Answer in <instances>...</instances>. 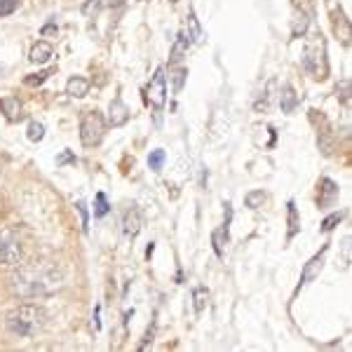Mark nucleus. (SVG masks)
<instances>
[{"label": "nucleus", "instance_id": "nucleus-1", "mask_svg": "<svg viewBox=\"0 0 352 352\" xmlns=\"http://www.w3.org/2000/svg\"><path fill=\"white\" fill-rule=\"evenodd\" d=\"M64 282V270L54 263H33L24 265L12 275V292L19 298H41L50 296Z\"/></svg>", "mask_w": 352, "mask_h": 352}, {"label": "nucleus", "instance_id": "nucleus-2", "mask_svg": "<svg viewBox=\"0 0 352 352\" xmlns=\"http://www.w3.org/2000/svg\"><path fill=\"white\" fill-rule=\"evenodd\" d=\"M47 322V312H45L38 303H24L19 308H14L8 315L5 324H8V331L14 333V336L28 338V336H36L38 331L45 327Z\"/></svg>", "mask_w": 352, "mask_h": 352}, {"label": "nucleus", "instance_id": "nucleus-3", "mask_svg": "<svg viewBox=\"0 0 352 352\" xmlns=\"http://www.w3.org/2000/svg\"><path fill=\"white\" fill-rule=\"evenodd\" d=\"M104 129H106V122L101 118V113L96 111H89L82 116L80 120V141L82 146L92 148V146H99L101 139H104Z\"/></svg>", "mask_w": 352, "mask_h": 352}, {"label": "nucleus", "instance_id": "nucleus-4", "mask_svg": "<svg viewBox=\"0 0 352 352\" xmlns=\"http://www.w3.org/2000/svg\"><path fill=\"white\" fill-rule=\"evenodd\" d=\"M24 249L12 230H0V265H19Z\"/></svg>", "mask_w": 352, "mask_h": 352}, {"label": "nucleus", "instance_id": "nucleus-5", "mask_svg": "<svg viewBox=\"0 0 352 352\" xmlns=\"http://www.w3.org/2000/svg\"><path fill=\"white\" fill-rule=\"evenodd\" d=\"M146 101L155 111H160L167 101V76H164V68H157L155 76L151 78L148 87H146Z\"/></svg>", "mask_w": 352, "mask_h": 352}, {"label": "nucleus", "instance_id": "nucleus-6", "mask_svg": "<svg viewBox=\"0 0 352 352\" xmlns=\"http://www.w3.org/2000/svg\"><path fill=\"white\" fill-rule=\"evenodd\" d=\"M144 228V217L136 207H129L127 212L122 214V232L127 240H134L136 235Z\"/></svg>", "mask_w": 352, "mask_h": 352}, {"label": "nucleus", "instance_id": "nucleus-7", "mask_svg": "<svg viewBox=\"0 0 352 352\" xmlns=\"http://www.w3.org/2000/svg\"><path fill=\"white\" fill-rule=\"evenodd\" d=\"M320 47H322V45L308 47V50H305V54H303L305 71H310L315 78H324V73H327V71H322V68H320V61H322V56H324V50H320Z\"/></svg>", "mask_w": 352, "mask_h": 352}, {"label": "nucleus", "instance_id": "nucleus-8", "mask_svg": "<svg viewBox=\"0 0 352 352\" xmlns=\"http://www.w3.org/2000/svg\"><path fill=\"white\" fill-rule=\"evenodd\" d=\"M192 45V36L188 33V28H184V31L176 36V41L172 45V52H169V61L172 64H179L181 59H184V54L188 52V47Z\"/></svg>", "mask_w": 352, "mask_h": 352}, {"label": "nucleus", "instance_id": "nucleus-9", "mask_svg": "<svg viewBox=\"0 0 352 352\" xmlns=\"http://www.w3.org/2000/svg\"><path fill=\"white\" fill-rule=\"evenodd\" d=\"M129 120V109L122 99H113L109 106V124L111 127H122Z\"/></svg>", "mask_w": 352, "mask_h": 352}, {"label": "nucleus", "instance_id": "nucleus-10", "mask_svg": "<svg viewBox=\"0 0 352 352\" xmlns=\"http://www.w3.org/2000/svg\"><path fill=\"white\" fill-rule=\"evenodd\" d=\"M52 54H54L52 45L45 43V41H38L31 47V54H28V59H31V64H47V61L52 59Z\"/></svg>", "mask_w": 352, "mask_h": 352}, {"label": "nucleus", "instance_id": "nucleus-11", "mask_svg": "<svg viewBox=\"0 0 352 352\" xmlns=\"http://www.w3.org/2000/svg\"><path fill=\"white\" fill-rule=\"evenodd\" d=\"M324 254H327V247L322 249V254H317V256L312 258L308 265H305L303 277H300V287L308 285V282L312 280V277H317V272H320V270H322V265H324Z\"/></svg>", "mask_w": 352, "mask_h": 352}, {"label": "nucleus", "instance_id": "nucleus-12", "mask_svg": "<svg viewBox=\"0 0 352 352\" xmlns=\"http://www.w3.org/2000/svg\"><path fill=\"white\" fill-rule=\"evenodd\" d=\"M89 92V80L82 76H73L71 80L66 82V94L68 96H76V99H80Z\"/></svg>", "mask_w": 352, "mask_h": 352}, {"label": "nucleus", "instance_id": "nucleus-13", "mask_svg": "<svg viewBox=\"0 0 352 352\" xmlns=\"http://www.w3.org/2000/svg\"><path fill=\"white\" fill-rule=\"evenodd\" d=\"M296 106H298V96L294 92V87L287 85V87L280 92V109H282V113H294Z\"/></svg>", "mask_w": 352, "mask_h": 352}, {"label": "nucleus", "instance_id": "nucleus-14", "mask_svg": "<svg viewBox=\"0 0 352 352\" xmlns=\"http://www.w3.org/2000/svg\"><path fill=\"white\" fill-rule=\"evenodd\" d=\"M212 244H214V252H217V256L223 258L226 244H228V226H223V228H217V230L212 232Z\"/></svg>", "mask_w": 352, "mask_h": 352}, {"label": "nucleus", "instance_id": "nucleus-15", "mask_svg": "<svg viewBox=\"0 0 352 352\" xmlns=\"http://www.w3.org/2000/svg\"><path fill=\"white\" fill-rule=\"evenodd\" d=\"M0 109L5 111L8 120H12V122L21 118V104H19V99H14V96H8V99L0 101Z\"/></svg>", "mask_w": 352, "mask_h": 352}, {"label": "nucleus", "instance_id": "nucleus-16", "mask_svg": "<svg viewBox=\"0 0 352 352\" xmlns=\"http://www.w3.org/2000/svg\"><path fill=\"white\" fill-rule=\"evenodd\" d=\"M300 228V221H298V214H296V204L289 202V232H287V240H294V235L298 232Z\"/></svg>", "mask_w": 352, "mask_h": 352}, {"label": "nucleus", "instance_id": "nucleus-17", "mask_svg": "<svg viewBox=\"0 0 352 352\" xmlns=\"http://www.w3.org/2000/svg\"><path fill=\"white\" fill-rule=\"evenodd\" d=\"M109 212H111V204H109V200H106V195H104V192H96V200H94V217H96V219H104Z\"/></svg>", "mask_w": 352, "mask_h": 352}, {"label": "nucleus", "instance_id": "nucleus-18", "mask_svg": "<svg viewBox=\"0 0 352 352\" xmlns=\"http://www.w3.org/2000/svg\"><path fill=\"white\" fill-rule=\"evenodd\" d=\"M192 300H195V312H202L204 308H207V300H209V292L204 287H197L192 289Z\"/></svg>", "mask_w": 352, "mask_h": 352}, {"label": "nucleus", "instance_id": "nucleus-19", "mask_svg": "<svg viewBox=\"0 0 352 352\" xmlns=\"http://www.w3.org/2000/svg\"><path fill=\"white\" fill-rule=\"evenodd\" d=\"M263 202H265V192L263 190H252V192H247V197H244V204H247L249 209L263 207Z\"/></svg>", "mask_w": 352, "mask_h": 352}, {"label": "nucleus", "instance_id": "nucleus-20", "mask_svg": "<svg viewBox=\"0 0 352 352\" xmlns=\"http://www.w3.org/2000/svg\"><path fill=\"white\" fill-rule=\"evenodd\" d=\"M26 136L33 141V144H38V141H43V139H45V124L33 120L31 124H28V132H26Z\"/></svg>", "mask_w": 352, "mask_h": 352}, {"label": "nucleus", "instance_id": "nucleus-21", "mask_svg": "<svg viewBox=\"0 0 352 352\" xmlns=\"http://www.w3.org/2000/svg\"><path fill=\"white\" fill-rule=\"evenodd\" d=\"M322 186H324V197H320V204H329L333 197L338 195V188H336V184H333V181H329V179L322 181Z\"/></svg>", "mask_w": 352, "mask_h": 352}, {"label": "nucleus", "instance_id": "nucleus-22", "mask_svg": "<svg viewBox=\"0 0 352 352\" xmlns=\"http://www.w3.org/2000/svg\"><path fill=\"white\" fill-rule=\"evenodd\" d=\"M162 164H164V151H153L148 155V167L153 172H160Z\"/></svg>", "mask_w": 352, "mask_h": 352}, {"label": "nucleus", "instance_id": "nucleus-23", "mask_svg": "<svg viewBox=\"0 0 352 352\" xmlns=\"http://www.w3.org/2000/svg\"><path fill=\"white\" fill-rule=\"evenodd\" d=\"M47 78H50V71H41V73H31L24 82L28 85V87H38V85H43Z\"/></svg>", "mask_w": 352, "mask_h": 352}, {"label": "nucleus", "instance_id": "nucleus-24", "mask_svg": "<svg viewBox=\"0 0 352 352\" xmlns=\"http://www.w3.org/2000/svg\"><path fill=\"white\" fill-rule=\"evenodd\" d=\"M305 28H308V16L300 12L296 14V21H294V36H303Z\"/></svg>", "mask_w": 352, "mask_h": 352}, {"label": "nucleus", "instance_id": "nucleus-25", "mask_svg": "<svg viewBox=\"0 0 352 352\" xmlns=\"http://www.w3.org/2000/svg\"><path fill=\"white\" fill-rule=\"evenodd\" d=\"M186 76H188V71H186V68H176V71H174V92H181Z\"/></svg>", "mask_w": 352, "mask_h": 352}, {"label": "nucleus", "instance_id": "nucleus-26", "mask_svg": "<svg viewBox=\"0 0 352 352\" xmlns=\"http://www.w3.org/2000/svg\"><path fill=\"white\" fill-rule=\"evenodd\" d=\"M16 5H19V0H0V16L12 14L16 10Z\"/></svg>", "mask_w": 352, "mask_h": 352}, {"label": "nucleus", "instance_id": "nucleus-27", "mask_svg": "<svg viewBox=\"0 0 352 352\" xmlns=\"http://www.w3.org/2000/svg\"><path fill=\"white\" fill-rule=\"evenodd\" d=\"M340 219H343V214H331V217H327L324 223H322V230H324V232L333 230V226H336Z\"/></svg>", "mask_w": 352, "mask_h": 352}, {"label": "nucleus", "instance_id": "nucleus-28", "mask_svg": "<svg viewBox=\"0 0 352 352\" xmlns=\"http://www.w3.org/2000/svg\"><path fill=\"white\" fill-rule=\"evenodd\" d=\"M76 209L80 212V221H82V232H87V228H89V219H87V207H85V202H78L76 204Z\"/></svg>", "mask_w": 352, "mask_h": 352}, {"label": "nucleus", "instance_id": "nucleus-29", "mask_svg": "<svg viewBox=\"0 0 352 352\" xmlns=\"http://www.w3.org/2000/svg\"><path fill=\"white\" fill-rule=\"evenodd\" d=\"M345 265H348L350 263V237H345Z\"/></svg>", "mask_w": 352, "mask_h": 352}, {"label": "nucleus", "instance_id": "nucleus-30", "mask_svg": "<svg viewBox=\"0 0 352 352\" xmlns=\"http://www.w3.org/2000/svg\"><path fill=\"white\" fill-rule=\"evenodd\" d=\"M101 5H104V8H113V5H122V0H101Z\"/></svg>", "mask_w": 352, "mask_h": 352}, {"label": "nucleus", "instance_id": "nucleus-31", "mask_svg": "<svg viewBox=\"0 0 352 352\" xmlns=\"http://www.w3.org/2000/svg\"><path fill=\"white\" fill-rule=\"evenodd\" d=\"M43 36H50V33H56V26H52V24H47V26H43Z\"/></svg>", "mask_w": 352, "mask_h": 352}, {"label": "nucleus", "instance_id": "nucleus-32", "mask_svg": "<svg viewBox=\"0 0 352 352\" xmlns=\"http://www.w3.org/2000/svg\"><path fill=\"white\" fill-rule=\"evenodd\" d=\"M68 160H73V157H71V153H64V155H61V157H59V160H56V162L61 164V162H68Z\"/></svg>", "mask_w": 352, "mask_h": 352}, {"label": "nucleus", "instance_id": "nucleus-33", "mask_svg": "<svg viewBox=\"0 0 352 352\" xmlns=\"http://www.w3.org/2000/svg\"><path fill=\"white\" fill-rule=\"evenodd\" d=\"M94 329L99 331V308L94 310Z\"/></svg>", "mask_w": 352, "mask_h": 352}, {"label": "nucleus", "instance_id": "nucleus-34", "mask_svg": "<svg viewBox=\"0 0 352 352\" xmlns=\"http://www.w3.org/2000/svg\"><path fill=\"white\" fill-rule=\"evenodd\" d=\"M0 73H3V66H0Z\"/></svg>", "mask_w": 352, "mask_h": 352}, {"label": "nucleus", "instance_id": "nucleus-35", "mask_svg": "<svg viewBox=\"0 0 352 352\" xmlns=\"http://www.w3.org/2000/svg\"><path fill=\"white\" fill-rule=\"evenodd\" d=\"M172 3H179V0H172Z\"/></svg>", "mask_w": 352, "mask_h": 352}]
</instances>
